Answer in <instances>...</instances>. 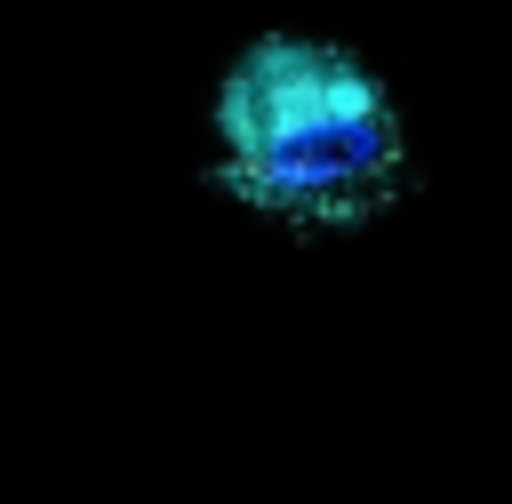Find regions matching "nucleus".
Returning <instances> with one entry per match:
<instances>
[{"mask_svg":"<svg viewBox=\"0 0 512 504\" xmlns=\"http://www.w3.org/2000/svg\"><path fill=\"white\" fill-rule=\"evenodd\" d=\"M224 184L280 216L352 224L392 200L400 120L384 88L320 40H256L224 80Z\"/></svg>","mask_w":512,"mask_h":504,"instance_id":"nucleus-1","label":"nucleus"}]
</instances>
